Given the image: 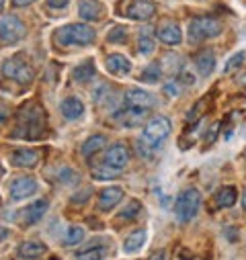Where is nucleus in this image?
I'll list each match as a JSON object with an SVG mask.
<instances>
[{
    "label": "nucleus",
    "mask_w": 246,
    "mask_h": 260,
    "mask_svg": "<svg viewBox=\"0 0 246 260\" xmlns=\"http://www.w3.org/2000/svg\"><path fill=\"white\" fill-rule=\"evenodd\" d=\"M170 129H172V125L166 117L150 119L142 132V138L138 140V152H142V156L150 158L160 148V144L170 136Z\"/></svg>",
    "instance_id": "obj_1"
},
{
    "label": "nucleus",
    "mask_w": 246,
    "mask_h": 260,
    "mask_svg": "<svg viewBox=\"0 0 246 260\" xmlns=\"http://www.w3.org/2000/svg\"><path fill=\"white\" fill-rule=\"evenodd\" d=\"M45 134V113L37 105H29L19 113V125L15 129V138L39 140Z\"/></svg>",
    "instance_id": "obj_2"
},
{
    "label": "nucleus",
    "mask_w": 246,
    "mask_h": 260,
    "mask_svg": "<svg viewBox=\"0 0 246 260\" xmlns=\"http://www.w3.org/2000/svg\"><path fill=\"white\" fill-rule=\"evenodd\" d=\"M95 37L97 33L93 27L84 23H72V25L59 27L53 35V41L62 47H68V45H88L95 41Z\"/></svg>",
    "instance_id": "obj_3"
},
{
    "label": "nucleus",
    "mask_w": 246,
    "mask_h": 260,
    "mask_svg": "<svg viewBox=\"0 0 246 260\" xmlns=\"http://www.w3.org/2000/svg\"><path fill=\"white\" fill-rule=\"evenodd\" d=\"M201 207V192L197 188H184L178 192L174 201V215L180 223H189L195 219Z\"/></svg>",
    "instance_id": "obj_4"
},
{
    "label": "nucleus",
    "mask_w": 246,
    "mask_h": 260,
    "mask_svg": "<svg viewBox=\"0 0 246 260\" xmlns=\"http://www.w3.org/2000/svg\"><path fill=\"white\" fill-rule=\"evenodd\" d=\"M3 74L9 80H15L19 84H31L35 78L33 68L29 66V61L23 55H13L3 61Z\"/></svg>",
    "instance_id": "obj_5"
},
{
    "label": "nucleus",
    "mask_w": 246,
    "mask_h": 260,
    "mask_svg": "<svg viewBox=\"0 0 246 260\" xmlns=\"http://www.w3.org/2000/svg\"><path fill=\"white\" fill-rule=\"evenodd\" d=\"M222 33V23L218 19L211 17H195L189 23V39L193 43L205 41V39H213Z\"/></svg>",
    "instance_id": "obj_6"
},
{
    "label": "nucleus",
    "mask_w": 246,
    "mask_h": 260,
    "mask_svg": "<svg viewBox=\"0 0 246 260\" xmlns=\"http://www.w3.org/2000/svg\"><path fill=\"white\" fill-rule=\"evenodd\" d=\"M25 35H27V27H25V23L19 17L9 15V17H5L3 21H0V43L15 45Z\"/></svg>",
    "instance_id": "obj_7"
},
{
    "label": "nucleus",
    "mask_w": 246,
    "mask_h": 260,
    "mask_svg": "<svg viewBox=\"0 0 246 260\" xmlns=\"http://www.w3.org/2000/svg\"><path fill=\"white\" fill-rule=\"evenodd\" d=\"M119 13L128 19H134V21H146V19L154 17L156 5L152 0H126L123 5H119Z\"/></svg>",
    "instance_id": "obj_8"
},
{
    "label": "nucleus",
    "mask_w": 246,
    "mask_h": 260,
    "mask_svg": "<svg viewBox=\"0 0 246 260\" xmlns=\"http://www.w3.org/2000/svg\"><path fill=\"white\" fill-rule=\"evenodd\" d=\"M35 190H37V182L31 176H19L11 184V199L13 201H21L25 197H31Z\"/></svg>",
    "instance_id": "obj_9"
},
{
    "label": "nucleus",
    "mask_w": 246,
    "mask_h": 260,
    "mask_svg": "<svg viewBox=\"0 0 246 260\" xmlns=\"http://www.w3.org/2000/svg\"><path fill=\"white\" fill-rule=\"evenodd\" d=\"M128 162H130V152L123 144H117V146L109 148L107 154H105V160H103V164H107L111 168H117V170H123L128 166Z\"/></svg>",
    "instance_id": "obj_10"
},
{
    "label": "nucleus",
    "mask_w": 246,
    "mask_h": 260,
    "mask_svg": "<svg viewBox=\"0 0 246 260\" xmlns=\"http://www.w3.org/2000/svg\"><path fill=\"white\" fill-rule=\"evenodd\" d=\"M126 105L128 107H140V109H152L156 105L154 94L142 90V88H130L126 92Z\"/></svg>",
    "instance_id": "obj_11"
},
{
    "label": "nucleus",
    "mask_w": 246,
    "mask_h": 260,
    "mask_svg": "<svg viewBox=\"0 0 246 260\" xmlns=\"http://www.w3.org/2000/svg\"><path fill=\"white\" fill-rule=\"evenodd\" d=\"M47 207H49V201L47 199H39V201H35V203H31L29 207H25L21 213V223L23 225H33V223H37L43 215H45V211H47Z\"/></svg>",
    "instance_id": "obj_12"
},
{
    "label": "nucleus",
    "mask_w": 246,
    "mask_h": 260,
    "mask_svg": "<svg viewBox=\"0 0 246 260\" xmlns=\"http://www.w3.org/2000/svg\"><path fill=\"white\" fill-rule=\"evenodd\" d=\"M146 111L148 109H140V107H128L115 115V119L123 125V127H140V123L146 119Z\"/></svg>",
    "instance_id": "obj_13"
},
{
    "label": "nucleus",
    "mask_w": 246,
    "mask_h": 260,
    "mask_svg": "<svg viewBox=\"0 0 246 260\" xmlns=\"http://www.w3.org/2000/svg\"><path fill=\"white\" fill-rule=\"evenodd\" d=\"M105 66L111 74L115 76H128L132 72V61L128 57H123L121 53H111L105 57Z\"/></svg>",
    "instance_id": "obj_14"
},
{
    "label": "nucleus",
    "mask_w": 246,
    "mask_h": 260,
    "mask_svg": "<svg viewBox=\"0 0 246 260\" xmlns=\"http://www.w3.org/2000/svg\"><path fill=\"white\" fill-rule=\"evenodd\" d=\"M123 199V190L119 186H107L99 194V211H111Z\"/></svg>",
    "instance_id": "obj_15"
},
{
    "label": "nucleus",
    "mask_w": 246,
    "mask_h": 260,
    "mask_svg": "<svg viewBox=\"0 0 246 260\" xmlns=\"http://www.w3.org/2000/svg\"><path fill=\"white\" fill-rule=\"evenodd\" d=\"M156 35H158V39H160L162 43H166V45H178V43L182 41L180 27H178L176 23H172V21L160 25L158 31H156Z\"/></svg>",
    "instance_id": "obj_16"
},
{
    "label": "nucleus",
    "mask_w": 246,
    "mask_h": 260,
    "mask_svg": "<svg viewBox=\"0 0 246 260\" xmlns=\"http://www.w3.org/2000/svg\"><path fill=\"white\" fill-rule=\"evenodd\" d=\"M59 111L68 121H76V119H80L84 115V103L80 99H76V96H68V99L62 101Z\"/></svg>",
    "instance_id": "obj_17"
},
{
    "label": "nucleus",
    "mask_w": 246,
    "mask_h": 260,
    "mask_svg": "<svg viewBox=\"0 0 246 260\" xmlns=\"http://www.w3.org/2000/svg\"><path fill=\"white\" fill-rule=\"evenodd\" d=\"M78 15L84 21H99L103 17V5L99 3V0H80Z\"/></svg>",
    "instance_id": "obj_18"
},
{
    "label": "nucleus",
    "mask_w": 246,
    "mask_h": 260,
    "mask_svg": "<svg viewBox=\"0 0 246 260\" xmlns=\"http://www.w3.org/2000/svg\"><path fill=\"white\" fill-rule=\"evenodd\" d=\"M11 162L17 168H33V166L39 164V154L33 152V150H17L11 156Z\"/></svg>",
    "instance_id": "obj_19"
},
{
    "label": "nucleus",
    "mask_w": 246,
    "mask_h": 260,
    "mask_svg": "<svg viewBox=\"0 0 246 260\" xmlns=\"http://www.w3.org/2000/svg\"><path fill=\"white\" fill-rule=\"evenodd\" d=\"M45 252H47V248H45V244H41V242H23V244L19 246V250H17V254H19L21 258H25V260L41 258Z\"/></svg>",
    "instance_id": "obj_20"
},
{
    "label": "nucleus",
    "mask_w": 246,
    "mask_h": 260,
    "mask_svg": "<svg viewBox=\"0 0 246 260\" xmlns=\"http://www.w3.org/2000/svg\"><path fill=\"white\" fill-rule=\"evenodd\" d=\"M195 66H197V70H199V74L201 76H209L211 72H213V68H216V55H213V51H201L197 57H195Z\"/></svg>",
    "instance_id": "obj_21"
},
{
    "label": "nucleus",
    "mask_w": 246,
    "mask_h": 260,
    "mask_svg": "<svg viewBox=\"0 0 246 260\" xmlns=\"http://www.w3.org/2000/svg\"><path fill=\"white\" fill-rule=\"evenodd\" d=\"M105 146H107V138H105V136H90V138L82 144L80 152H82L84 158H90V156H95L97 152H101Z\"/></svg>",
    "instance_id": "obj_22"
},
{
    "label": "nucleus",
    "mask_w": 246,
    "mask_h": 260,
    "mask_svg": "<svg viewBox=\"0 0 246 260\" xmlns=\"http://www.w3.org/2000/svg\"><path fill=\"white\" fill-rule=\"evenodd\" d=\"M95 61L93 59H88V61H84V63H80V66H76L74 70H72V80L74 82H88L93 76H95Z\"/></svg>",
    "instance_id": "obj_23"
},
{
    "label": "nucleus",
    "mask_w": 246,
    "mask_h": 260,
    "mask_svg": "<svg viewBox=\"0 0 246 260\" xmlns=\"http://www.w3.org/2000/svg\"><path fill=\"white\" fill-rule=\"evenodd\" d=\"M144 242H146V232H144V230H136V232L126 240V244H123V252H126V254H136V252L144 246Z\"/></svg>",
    "instance_id": "obj_24"
},
{
    "label": "nucleus",
    "mask_w": 246,
    "mask_h": 260,
    "mask_svg": "<svg viewBox=\"0 0 246 260\" xmlns=\"http://www.w3.org/2000/svg\"><path fill=\"white\" fill-rule=\"evenodd\" d=\"M236 188L234 186H222L218 192H216V203L220 207H232L236 203Z\"/></svg>",
    "instance_id": "obj_25"
},
{
    "label": "nucleus",
    "mask_w": 246,
    "mask_h": 260,
    "mask_svg": "<svg viewBox=\"0 0 246 260\" xmlns=\"http://www.w3.org/2000/svg\"><path fill=\"white\" fill-rule=\"evenodd\" d=\"M140 211H142V205H140L138 201H130L126 207L121 209L119 219H123V221H132V219H136V217L140 215Z\"/></svg>",
    "instance_id": "obj_26"
},
{
    "label": "nucleus",
    "mask_w": 246,
    "mask_h": 260,
    "mask_svg": "<svg viewBox=\"0 0 246 260\" xmlns=\"http://www.w3.org/2000/svg\"><path fill=\"white\" fill-rule=\"evenodd\" d=\"M105 254H107V250L103 246H93V248H88L84 252H78L76 258L78 260H103Z\"/></svg>",
    "instance_id": "obj_27"
},
{
    "label": "nucleus",
    "mask_w": 246,
    "mask_h": 260,
    "mask_svg": "<svg viewBox=\"0 0 246 260\" xmlns=\"http://www.w3.org/2000/svg\"><path fill=\"white\" fill-rule=\"evenodd\" d=\"M82 240H84V230H82V228H70L68 234H66V238H64L66 246H76V244H80Z\"/></svg>",
    "instance_id": "obj_28"
},
{
    "label": "nucleus",
    "mask_w": 246,
    "mask_h": 260,
    "mask_svg": "<svg viewBox=\"0 0 246 260\" xmlns=\"http://www.w3.org/2000/svg\"><path fill=\"white\" fill-rule=\"evenodd\" d=\"M121 170H117V168H111V166H107V164H103L101 168H95L93 170V176L97 178V180H105V178H113V176H117Z\"/></svg>",
    "instance_id": "obj_29"
},
{
    "label": "nucleus",
    "mask_w": 246,
    "mask_h": 260,
    "mask_svg": "<svg viewBox=\"0 0 246 260\" xmlns=\"http://www.w3.org/2000/svg\"><path fill=\"white\" fill-rule=\"evenodd\" d=\"M140 78H142V82H156V80H160V68L156 66V63H152V66H148L140 74Z\"/></svg>",
    "instance_id": "obj_30"
},
{
    "label": "nucleus",
    "mask_w": 246,
    "mask_h": 260,
    "mask_svg": "<svg viewBox=\"0 0 246 260\" xmlns=\"http://www.w3.org/2000/svg\"><path fill=\"white\" fill-rule=\"evenodd\" d=\"M128 39V31L123 29V27H115V29H111V33L107 35V41L109 43H123Z\"/></svg>",
    "instance_id": "obj_31"
},
{
    "label": "nucleus",
    "mask_w": 246,
    "mask_h": 260,
    "mask_svg": "<svg viewBox=\"0 0 246 260\" xmlns=\"http://www.w3.org/2000/svg\"><path fill=\"white\" fill-rule=\"evenodd\" d=\"M242 59H244V51H240V53H234L228 61H226V68H224V72L226 74H230L232 70H236L238 66H240V63H242Z\"/></svg>",
    "instance_id": "obj_32"
},
{
    "label": "nucleus",
    "mask_w": 246,
    "mask_h": 260,
    "mask_svg": "<svg viewBox=\"0 0 246 260\" xmlns=\"http://www.w3.org/2000/svg\"><path fill=\"white\" fill-rule=\"evenodd\" d=\"M205 105H207V99H201V101H199V103H197V105H195V107L189 111V115H187V121H189V123H195V121L201 117L199 113L205 109Z\"/></svg>",
    "instance_id": "obj_33"
},
{
    "label": "nucleus",
    "mask_w": 246,
    "mask_h": 260,
    "mask_svg": "<svg viewBox=\"0 0 246 260\" xmlns=\"http://www.w3.org/2000/svg\"><path fill=\"white\" fill-rule=\"evenodd\" d=\"M138 47H140V51H142V53H146V55H148V53H152V49H154V41H152L150 37H146V35H144V37H140Z\"/></svg>",
    "instance_id": "obj_34"
},
{
    "label": "nucleus",
    "mask_w": 246,
    "mask_h": 260,
    "mask_svg": "<svg viewBox=\"0 0 246 260\" xmlns=\"http://www.w3.org/2000/svg\"><path fill=\"white\" fill-rule=\"evenodd\" d=\"M70 0H47V7L49 9H66Z\"/></svg>",
    "instance_id": "obj_35"
},
{
    "label": "nucleus",
    "mask_w": 246,
    "mask_h": 260,
    "mask_svg": "<svg viewBox=\"0 0 246 260\" xmlns=\"http://www.w3.org/2000/svg\"><path fill=\"white\" fill-rule=\"evenodd\" d=\"M164 92L168 94V96H178V86H176V82H168L166 86H164Z\"/></svg>",
    "instance_id": "obj_36"
},
{
    "label": "nucleus",
    "mask_w": 246,
    "mask_h": 260,
    "mask_svg": "<svg viewBox=\"0 0 246 260\" xmlns=\"http://www.w3.org/2000/svg\"><path fill=\"white\" fill-rule=\"evenodd\" d=\"M218 132H220V123H216L211 129H209V136H207V140H205V144H211L213 140H216V136H218Z\"/></svg>",
    "instance_id": "obj_37"
},
{
    "label": "nucleus",
    "mask_w": 246,
    "mask_h": 260,
    "mask_svg": "<svg viewBox=\"0 0 246 260\" xmlns=\"http://www.w3.org/2000/svg\"><path fill=\"white\" fill-rule=\"evenodd\" d=\"M86 194H90V190H82L78 194V199H72V203H84L86 201Z\"/></svg>",
    "instance_id": "obj_38"
},
{
    "label": "nucleus",
    "mask_w": 246,
    "mask_h": 260,
    "mask_svg": "<svg viewBox=\"0 0 246 260\" xmlns=\"http://www.w3.org/2000/svg\"><path fill=\"white\" fill-rule=\"evenodd\" d=\"M35 0H13L15 7H27V5H33Z\"/></svg>",
    "instance_id": "obj_39"
},
{
    "label": "nucleus",
    "mask_w": 246,
    "mask_h": 260,
    "mask_svg": "<svg viewBox=\"0 0 246 260\" xmlns=\"http://www.w3.org/2000/svg\"><path fill=\"white\" fill-rule=\"evenodd\" d=\"M150 260H166V254H164V252L160 250V252H158V254H154V256H152Z\"/></svg>",
    "instance_id": "obj_40"
},
{
    "label": "nucleus",
    "mask_w": 246,
    "mask_h": 260,
    "mask_svg": "<svg viewBox=\"0 0 246 260\" xmlns=\"http://www.w3.org/2000/svg\"><path fill=\"white\" fill-rule=\"evenodd\" d=\"M7 236H9V230H5L3 225H0V242H3V240H5Z\"/></svg>",
    "instance_id": "obj_41"
},
{
    "label": "nucleus",
    "mask_w": 246,
    "mask_h": 260,
    "mask_svg": "<svg viewBox=\"0 0 246 260\" xmlns=\"http://www.w3.org/2000/svg\"><path fill=\"white\" fill-rule=\"evenodd\" d=\"M242 207L246 209V190H244V194H242Z\"/></svg>",
    "instance_id": "obj_42"
},
{
    "label": "nucleus",
    "mask_w": 246,
    "mask_h": 260,
    "mask_svg": "<svg viewBox=\"0 0 246 260\" xmlns=\"http://www.w3.org/2000/svg\"><path fill=\"white\" fill-rule=\"evenodd\" d=\"M3 9H5V0H0V13H3Z\"/></svg>",
    "instance_id": "obj_43"
},
{
    "label": "nucleus",
    "mask_w": 246,
    "mask_h": 260,
    "mask_svg": "<svg viewBox=\"0 0 246 260\" xmlns=\"http://www.w3.org/2000/svg\"><path fill=\"white\" fill-rule=\"evenodd\" d=\"M5 174V170H3V166H0V176H3Z\"/></svg>",
    "instance_id": "obj_44"
}]
</instances>
